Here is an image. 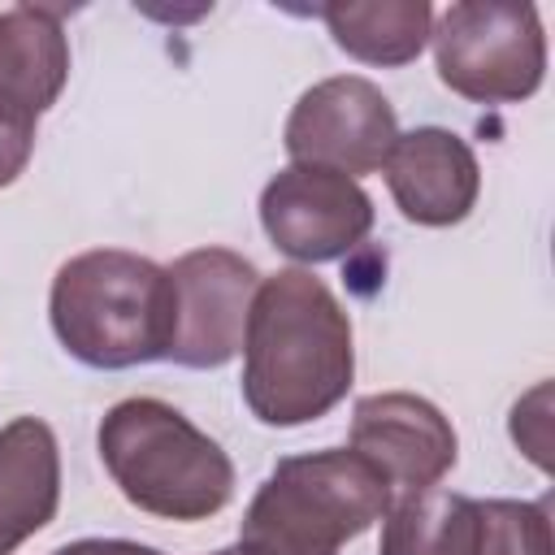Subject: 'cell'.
I'll return each instance as SVG.
<instances>
[{"instance_id":"1","label":"cell","mask_w":555,"mask_h":555,"mask_svg":"<svg viewBox=\"0 0 555 555\" xmlns=\"http://www.w3.org/2000/svg\"><path fill=\"white\" fill-rule=\"evenodd\" d=\"M356 377L351 317L312 269L260 278L243 325V403L260 425L295 429L338 408Z\"/></svg>"},{"instance_id":"2","label":"cell","mask_w":555,"mask_h":555,"mask_svg":"<svg viewBox=\"0 0 555 555\" xmlns=\"http://www.w3.org/2000/svg\"><path fill=\"white\" fill-rule=\"evenodd\" d=\"M48 321L56 343L87 369L113 373L165 360L173 343L169 269L121 247L69 256L52 278Z\"/></svg>"},{"instance_id":"3","label":"cell","mask_w":555,"mask_h":555,"mask_svg":"<svg viewBox=\"0 0 555 555\" xmlns=\"http://www.w3.org/2000/svg\"><path fill=\"white\" fill-rule=\"evenodd\" d=\"M100 460L121 499L156 520H208L234 499V464L173 403L134 395L113 403L95 429Z\"/></svg>"},{"instance_id":"4","label":"cell","mask_w":555,"mask_h":555,"mask_svg":"<svg viewBox=\"0 0 555 555\" xmlns=\"http://www.w3.org/2000/svg\"><path fill=\"white\" fill-rule=\"evenodd\" d=\"M390 507V481L351 447L286 455L251 494L243 555H338L343 542L373 529Z\"/></svg>"},{"instance_id":"5","label":"cell","mask_w":555,"mask_h":555,"mask_svg":"<svg viewBox=\"0 0 555 555\" xmlns=\"http://www.w3.org/2000/svg\"><path fill=\"white\" fill-rule=\"evenodd\" d=\"M429 39L442 87L473 104H520L546 78V35L533 4L460 0Z\"/></svg>"},{"instance_id":"6","label":"cell","mask_w":555,"mask_h":555,"mask_svg":"<svg viewBox=\"0 0 555 555\" xmlns=\"http://www.w3.org/2000/svg\"><path fill=\"white\" fill-rule=\"evenodd\" d=\"M399 139V117L377 82L338 74L308 87L282 130L291 165H321L347 178H364L386 165Z\"/></svg>"},{"instance_id":"7","label":"cell","mask_w":555,"mask_h":555,"mask_svg":"<svg viewBox=\"0 0 555 555\" xmlns=\"http://www.w3.org/2000/svg\"><path fill=\"white\" fill-rule=\"evenodd\" d=\"M260 225L269 243L304 264L343 260L360 247L373 230V199L369 191L321 165H286L260 191Z\"/></svg>"},{"instance_id":"8","label":"cell","mask_w":555,"mask_h":555,"mask_svg":"<svg viewBox=\"0 0 555 555\" xmlns=\"http://www.w3.org/2000/svg\"><path fill=\"white\" fill-rule=\"evenodd\" d=\"M173 282V343L169 356L182 369H221L243 351V325L260 273L230 247H199L169 264Z\"/></svg>"},{"instance_id":"9","label":"cell","mask_w":555,"mask_h":555,"mask_svg":"<svg viewBox=\"0 0 555 555\" xmlns=\"http://www.w3.org/2000/svg\"><path fill=\"white\" fill-rule=\"evenodd\" d=\"M347 438L351 451L390 481V490L438 486L460 455L455 429L442 416V408L408 390H382L356 399Z\"/></svg>"},{"instance_id":"10","label":"cell","mask_w":555,"mask_h":555,"mask_svg":"<svg viewBox=\"0 0 555 555\" xmlns=\"http://www.w3.org/2000/svg\"><path fill=\"white\" fill-rule=\"evenodd\" d=\"M386 186L395 208L412 225L447 230L460 225L481 195V165L468 139L447 126H416L395 139L386 165Z\"/></svg>"},{"instance_id":"11","label":"cell","mask_w":555,"mask_h":555,"mask_svg":"<svg viewBox=\"0 0 555 555\" xmlns=\"http://www.w3.org/2000/svg\"><path fill=\"white\" fill-rule=\"evenodd\" d=\"M69 78V39L56 9L13 4L0 13V121L35 130Z\"/></svg>"},{"instance_id":"12","label":"cell","mask_w":555,"mask_h":555,"mask_svg":"<svg viewBox=\"0 0 555 555\" xmlns=\"http://www.w3.org/2000/svg\"><path fill=\"white\" fill-rule=\"evenodd\" d=\"M61 507V447L48 421L17 416L0 429V555H13Z\"/></svg>"},{"instance_id":"13","label":"cell","mask_w":555,"mask_h":555,"mask_svg":"<svg viewBox=\"0 0 555 555\" xmlns=\"http://www.w3.org/2000/svg\"><path fill=\"white\" fill-rule=\"evenodd\" d=\"M481 546V499L425 486L390 499L382 516L377 555H477Z\"/></svg>"},{"instance_id":"14","label":"cell","mask_w":555,"mask_h":555,"mask_svg":"<svg viewBox=\"0 0 555 555\" xmlns=\"http://www.w3.org/2000/svg\"><path fill=\"white\" fill-rule=\"evenodd\" d=\"M321 22L330 26L334 43L382 69H399L421 56L434 30L429 0H373V4H325Z\"/></svg>"},{"instance_id":"15","label":"cell","mask_w":555,"mask_h":555,"mask_svg":"<svg viewBox=\"0 0 555 555\" xmlns=\"http://www.w3.org/2000/svg\"><path fill=\"white\" fill-rule=\"evenodd\" d=\"M477 555H555L546 499H486L481 503V546Z\"/></svg>"},{"instance_id":"16","label":"cell","mask_w":555,"mask_h":555,"mask_svg":"<svg viewBox=\"0 0 555 555\" xmlns=\"http://www.w3.org/2000/svg\"><path fill=\"white\" fill-rule=\"evenodd\" d=\"M30 152H35V130L0 121V186H13L22 178V169L30 165Z\"/></svg>"},{"instance_id":"17","label":"cell","mask_w":555,"mask_h":555,"mask_svg":"<svg viewBox=\"0 0 555 555\" xmlns=\"http://www.w3.org/2000/svg\"><path fill=\"white\" fill-rule=\"evenodd\" d=\"M48 555H160L156 546H143V542H130V538H78V542H65Z\"/></svg>"},{"instance_id":"18","label":"cell","mask_w":555,"mask_h":555,"mask_svg":"<svg viewBox=\"0 0 555 555\" xmlns=\"http://www.w3.org/2000/svg\"><path fill=\"white\" fill-rule=\"evenodd\" d=\"M212 555H243V551H238V546H230V551H212Z\"/></svg>"}]
</instances>
